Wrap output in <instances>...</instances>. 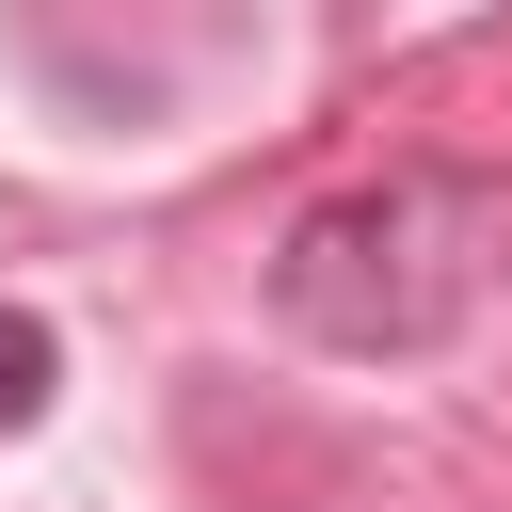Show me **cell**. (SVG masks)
<instances>
[{
	"label": "cell",
	"mask_w": 512,
	"mask_h": 512,
	"mask_svg": "<svg viewBox=\"0 0 512 512\" xmlns=\"http://www.w3.org/2000/svg\"><path fill=\"white\" fill-rule=\"evenodd\" d=\"M272 304H288L320 352H432V336L480 304V208H464L448 176L336 192V208H304V224H288Z\"/></svg>",
	"instance_id": "obj_1"
},
{
	"label": "cell",
	"mask_w": 512,
	"mask_h": 512,
	"mask_svg": "<svg viewBox=\"0 0 512 512\" xmlns=\"http://www.w3.org/2000/svg\"><path fill=\"white\" fill-rule=\"evenodd\" d=\"M48 384H64L48 320H32V304H0V432H32V416H48Z\"/></svg>",
	"instance_id": "obj_2"
}]
</instances>
